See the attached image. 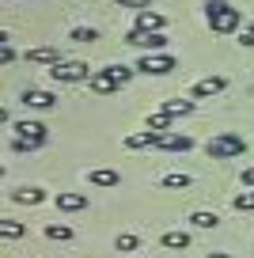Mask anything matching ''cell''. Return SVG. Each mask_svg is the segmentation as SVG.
<instances>
[{
  "label": "cell",
  "instance_id": "obj_1",
  "mask_svg": "<svg viewBox=\"0 0 254 258\" xmlns=\"http://www.w3.org/2000/svg\"><path fill=\"white\" fill-rule=\"evenodd\" d=\"M205 23L216 34H235L243 16H239V8H231L228 0H205Z\"/></svg>",
  "mask_w": 254,
  "mask_h": 258
},
{
  "label": "cell",
  "instance_id": "obj_2",
  "mask_svg": "<svg viewBox=\"0 0 254 258\" xmlns=\"http://www.w3.org/2000/svg\"><path fill=\"white\" fill-rule=\"evenodd\" d=\"M12 133H16V137H12V148H16V152H34V148H42L46 137H49L42 121H16Z\"/></svg>",
  "mask_w": 254,
  "mask_h": 258
},
{
  "label": "cell",
  "instance_id": "obj_3",
  "mask_svg": "<svg viewBox=\"0 0 254 258\" xmlns=\"http://www.w3.org/2000/svg\"><path fill=\"white\" fill-rule=\"evenodd\" d=\"M205 152H209V160H235V156L246 152V141L239 133H220V137H213L205 145Z\"/></svg>",
  "mask_w": 254,
  "mask_h": 258
},
{
  "label": "cell",
  "instance_id": "obj_4",
  "mask_svg": "<svg viewBox=\"0 0 254 258\" xmlns=\"http://www.w3.org/2000/svg\"><path fill=\"white\" fill-rule=\"evenodd\" d=\"M91 69L88 61H61V64H53L49 69V80H57V84H80V80H91Z\"/></svg>",
  "mask_w": 254,
  "mask_h": 258
},
{
  "label": "cell",
  "instance_id": "obj_5",
  "mask_svg": "<svg viewBox=\"0 0 254 258\" xmlns=\"http://www.w3.org/2000/svg\"><path fill=\"white\" fill-rule=\"evenodd\" d=\"M125 42L129 46H137V49H144V53H163L167 49V38H163V31H129L125 34Z\"/></svg>",
  "mask_w": 254,
  "mask_h": 258
},
{
  "label": "cell",
  "instance_id": "obj_6",
  "mask_svg": "<svg viewBox=\"0 0 254 258\" xmlns=\"http://www.w3.org/2000/svg\"><path fill=\"white\" fill-rule=\"evenodd\" d=\"M133 69H137V73H148V76H167L171 69H178V64H175L171 53H144Z\"/></svg>",
  "mask_w": 254,
  "mask_h": 258
},
{
  "label": "cell",
  "instance_id": "obj_7",
  "mask_svg": "<svg viewBox=\"0 0 254 258\" xmlns=\"http://www.w3.org/2000/svg\"><path fill=\"white\" fill-rule=\"evenodd\" d=\"M19 103L27 106V110H49V106L57 103L53 91H42V88H27L23 95H19Z\"/></svg>",
  "mask_w": 254,
  "mask_h": 258
},
{
  "label": "cell",
  "instance_id": "obj_8",
  "mask_svg": "<svg viewBox=\"0 0 254 258\" xmlns=\"http://www.w3.org/2000/svg\"><path fill=\"white\" fill-rule=\"evenodd\" d=\"M228 88V80L224 76H205V80H198L190 88V99H213V95H220V91Z\"/></svg>",
  "mask_w": 254,
  "mask_h": 258
},
{
  "label": "cell",
  "instance_id": "obj_9",
  "mask_svg": "<svg viewBox=\"0 0 254 258\" xmlns=\"http://www.w3.org/2000/svg\"><path fill=\"white\" fill-rule=\"evenodd\" d=\"M53 205L61 213H80V209H88V194H80V190H61L53 198Z\"/></svg>",
  "mask_w": 254,
  "mask_h": 258
},
{
  "label": "cell",
  "instance_id": "obj_10",
  "mask_svg": "<svg viewBox=\"0 0 254 258\" xmlns=\"http://www.w3.org/2000/svg\"><path fill=\"white\" fill-rule=\"evenodd\" d=\"M156 148H159V152H190L194 141L186 137V133H159Z\"/></svg>",
  "mask_w": 254,
  "mask_h": 258
},
{
  "label": "cell",
  "instance_id": "obj_11",
  "mask_svg": "<svg viewBox=\"0 0 254 258\" xmlns=\"http://www.w3.org/2000/svg\"><path fill=\"white\" fill-rule=\"evenodd\" d=\"M88 84H91V91H95V95H118V91H121V84H114L110 76L103 73V69H95Z\"/></svg>",
  "mask_w": 254,
  "mask_h": 258
},
{
  "label": "cell",
  "instance_id": "obj_12",
  "mask_svg": "<svg viewBox=\"0 0 254 258\" xmlns=\"http://www.w3.org/2000/svg\"><path fill=\"white\" fill-rule=\"evenodd\" d=\"M137 31H163L167 27V19L159 16V12H152V8H144V12H137Z\"/></svg>",
  "mask_w": 254,
  "mask_h": 258
},
{
  "label": "cell",
  "instance_id": "obj_13",
  "mask_svg": "<svg viewBox=\"0 0 254 258\" xmlns=\"http://www.w3.org/2000/svg\"><path fill=\"white\" fill-rule=\"evenodd\" d=\"M27 61L31 64H49V69H53V64H61V53H57L53 46H38V49H27Z\"/></svg>",
  "mask_w": 254,
  "mask_h": 258
},
{
  "label": "cell",
  "instance_id": "obj_14",
  "mask_svg": "<svg viewBox=\"0 0 254 258\" xmlns=\"http://www.w3.org/2000/svg\"><path fill=\"white\" fill-rule=\"evenodd\" d=\"M88 182H91V186H103V190H110V186L121 182V175H118V171H110V167H95V171L88 175Z\"/></svg>",
  "mask_w": 254,
  "mask_h": 258
},
{
  "label": "cell",
  "instance_id": "obj_15",
  "mask_svg": "<svg viewBox=\"0 0 254 258\" xmlns=\"http://www.w3.org/2000/svg\"><path fill=\"white\" fill-rule=\"evenodd\" d=\"M159 133L156 129H141V133H129L125 137V148H156Z\"/></svg>",
  "mask_w": 254,
  "mask_h": 258
},
{
  "label": "cell",
  "instance_id": "obj_16",
  "mask_svg": "<svg viewBox=\"0 0 254 258\" xmlns=\"http://www.w3.org/2000/svg\"><path fill=\"white\" fill-rule=\"evenodd\" d=\"M12 202H16V205H42V202H46V190L27 186V190H16V194H12Z\"/></svg>",
  "mask_w": 254,
  "mask_h": 258
},
{
  "label": "cell",
  "instance_id": "obj_17",
  "mask_svg": "<svg viewBox=\"0 0 254 258\" xmlns=\"http://www.w3.org/2000/svg\"><path fill=\"white\" fill-rule=\"evenodd\" d=\"M163 114H171V118H186V114L194 110V99H167L163 106H159Z\"/></svg>",
  "mask_w": 254,
  "mask_h": 258
},
{
  "label": "cell",
  "instance_id": "obj_18",
  "mask_svg": "<svg viewBox=\"0 0 254 258\" xmlns=\"http://www.w3.org/2000/svg\"><path fill=\"white\" fill-rule=\"evenodd\" d=\"M103 73H106V76H110V80H114V84H121V88H125V84H129V80H133V73H137V69H133V64H106Z\"/></svg>",
  "mask_w": 254,
  "mask_h": 258
},
{
  "label": "cell",
  "instance_id": "obj_19",
  "mask_svg": "<svg viewBox=\"0 0 254 258\" xmlns=\"http://www.w3.org/2000/svg\"><path fill=\"white\" fill-rule=\"evenodd\" d=\"M190 182H194V178L182 175V171H175V175H163V178H159V186H163V190H190Z\"/></svg>",
  "mask_w": 254,
  "mask_h": 258
},
{
  "label": "cell",
  "instance_id": "obj_20",
  "mask_svg": "<svg viewBox=\"0 0 254 258\" xmlns=\"http://www.w3.org/2000/svg\"><path fill=\"white\" fill-rule=\"evenodd\" d=\"M190 224L194 228H216V224H220V217L209 213V209H198V213H190Z\"/></svg>",
  "mask_w": 254,
  "mask_h": 258
},
{
  "label": "cell",
  "instance_id": "obj_21",
  "mask_svg": "<svg viewBox=\"0 0 254 258\" xmlns=\"http://www.w3.org/2000/svg\"><path fill=\"white\" fill-rule=\"evenodd\" d=\"M163 247L186 250V247H190V232H167V235H163Z\"/></svg>",
  "mask_w": 254,
  "mask_h": 258
},
{
  "label": "cell",
  "instance_id": "obj_22",
  "mask_svg": "<svg viewBox=\"0 0 254 258\" xmlns=\"http://www.w3.org/2000/svg\"><path fill=\"white\" fill-rule=\"evenodd\" d=\"M148 129H156V133H171V114H163V110L148 114Z\"/></svg>",
  "mask_w": 254,
  "mask_h": 258
},
{
  "label": "cell",
  "instance_id": "obj_23",
  "mask_svg": "<svg viewBox=\"0 0 254 258\" xmlns=\"http://www.w3.org/2000/svg\"><path fill=\"white\" fill-rule=\"evenodd\" d=\"M231 209H239V213H250V209H254V190L235 194V198H231Z\"/></svg>",
  "mask_w": 254,
  "mask_h": 258
},
{
  "label": "cell",
  "instance_id": "obj_24",
  "mask_svg": "<svg viewBox=\"0 0 254 258\" xmlns=\"http://www.w3.org/2000/svg\"><path fill=\"white\" fill-rule=\"evenodd\" d=\"M23 232H27V228L19 224V220H0V235H4V239H19Z\"/></svg>",
  "mask_w": 254,
  "mask_h": 258
},
{
  "label": "cell",
  "instance_id": "obj_25",
  "mask_svg": "<svg viewBox=\"0 0 254 258\" xmlns=\"http://www.w3.org/2000/svg\"><path fill=\"white\" fill-rule=\"evenodd\" d=\"M69 38H72V42H95V38H99V31H95V27H72Z\"/></svg>",
  "mask_w": 254,
  "mask_h": 258
},
{
  "label": "cell",
  "instance_id": "obj_26",
  "mask_svg": "<svg viewBox=\"0 0 254 258\" xmlns=\"http://www.w3.org/2000/svg\"><path fill=\"white\" fill-rule=\"evenodd\" d=\"M46 235H49V239H72V228L69 224H46Z\"/></svg>",
  "mask_w": 254,
  "mask_h": 258
},
{
  "label": "cell",
  "instance_id": "obj_27",
  "mask_svg": "<svg viewBox=\"0 0 254 258\" xmlns=\"http://www.w3.org/2000/svg\"><path fill=\"white\" fill-rule=\"evenodd\" d=\"M141 247V239H137L133 232H125V235H118V250H137Z\"/></svg>",
  "mask_w": 254,
  "mask_h": 258
},
{
  "label": "cell",
  "instance_id": "obj_28",
  "mask_svg": "<svg viewBox=\"0 0 254 258\" xmlns=\"http://www.w3.org/2000/svg\"><path fill=\"white\" fill-rule=\"evenodd\" d=\"M118 8H133V12H144V8H152V0H118Z\"/></svg>",
  "mask_w": 254,
  "mask_h": 258
},
{
  "label": "cell",
  "instance_id": "obj_29",
  "mask_svg": "<svg viewBox=\"0 0 254 258\" xmlns=\"http://www.w3.org/2000/svg\"><path fill=\"white\" fill-rule=\"evenodd\" d=\"M243 186H246V190H254V167L243 171Z\"/></svg>",
  "mask_w": 254,
  "mask_h": 258
},
{
  "label": "cell",
  "instance_id": "obj_30",
  "mask_svg": "<svg viewBox=\"0 0 254 258\" xmlns=\"http://www.w3.org/2000/svg\"><path fill=\"white\" fill-rule=\"evenodd\" d=\"M239 46H254V34L250 31H239Z\"/></svg>",
  "mask_w": 254,
  "mask_h": 258
},
{
  "label": "cell",
  "instance_id": "obj_31",
  "mask_svg": "<svg viewBox=\"0 0 254 258\" xmlns=\"http://www.w3.org/2000/svg\"><path fill=\"white\" fill-rule=\"evenodd\" d=\"M205 258H235V254H224V250H209Z\"/></svg>",
  "mask_w": 254,
  "mask_h": 258
},
{
  "label": "cell",
  "instance_id": "obj_32",
  "mask_svg": "<svg viewBox=\"0 0 254 258\" xmlns=\"http://www.w3.org/2000/svg\"><path fill=\"white\" fill-rule=\"evenodd\" d=\"M246 31H250V34H254V23H250V27H246Z\"/></svg>",
  "mask_w": 254,
  "mask_h": 258
}]
</instances>
